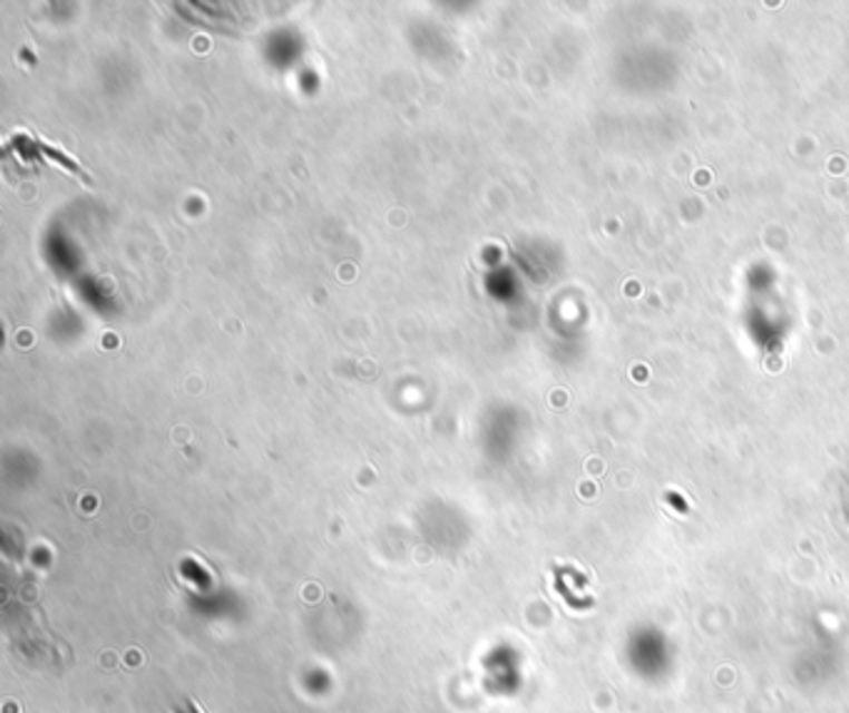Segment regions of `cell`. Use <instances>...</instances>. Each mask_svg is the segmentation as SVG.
<instances>
[{
  "label": "cell",
  "instance_id": "6da1fadb",
  "mask_svg": "<svg viewBox=\"0 0 849 713\" xmlns=\"http://www.w3.org/2000/svg\"><path fill=\"white\" fill-rule=\"evenodd\" d=\"M175 713H205V709H203V706H199V704H197V701H193V699H189V701H187V704H185L183 709H175Z\"/></svg>",
  "mask_w": 849,
  "mask_h": 713
}]
</instances>
